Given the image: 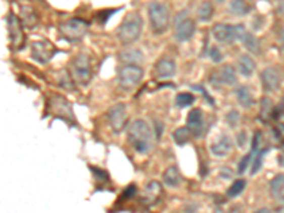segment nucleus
<instances>
[{"label":"nucleus","instance_id":"nucleus-1","mask_svg":"<svg viewBox=\"0 0 284 213\" xmlns=\"http://www.w3.org/2000/svg\"><path fill=\"white\" fill-rule=\"evenodd\" d=\"M128 141L138 153L150 152L154 144V138L148 124L142 120L132 122L128 128Z\"/></svg>","mask_w":284,"mask_h":213},{"label":"nucleus","instance_id":"nucleus-2","mask_svg":"<svg viewBox=\"0 0 284 213\" xmlns=\"http://www.w3.org/2000/svg\"><path fill=\"white\" fill-rule=\"evenodd\" d=\"M142 27H144V22H142L141 16L136 12L128 13L117 31L118 40L122 44H132L141 36Z\"/></svg>","mask_w":284,"mask_h":213},{"label":"nucleus","instance_id":"nucleus-3","mask_svg":"<svg viewBox=\"0 0 284 213\" xmlns=\"http://www.w3.org/2000/svg\"><path fill=\"white\" fill-rule=\"evenodd\" d=\"M148 17H150L151 30L155 34H162L169 27L171 13L169 8L161 2H152L148 6Z\"/></svg>","mask_w":284,"mask_h":213},{"label":"nucleus","instance_id":"nucleus-4","mask_svg":"<svg viewBox=\"0 0 284 213\" xmlns=\"http://www.w3.org/2000/svg\"><path fill=\"white\" fill-rule=\"evenodd\" d=\"M73 81L80 85H87L91 81L92 77V69H91L90 57L87 54H77L70 63V73H68Z\"/></svg>","mask_w":284,"mask_h":213},{"label":"nucleus","instance_id":"nucleus-5","mask_svg":"<svg viewBox=\"0 0 284 213\" xmlns=\"http://www.w3.org/2000/svg\"><path fill=\"white\" fill-rule=\"evenodd\" d=\"M88 27H90V24L85 20L73 17V19H68L67 22L60 24V33L63 38L70 43H80L84 36L87 34Z\"/></svg>","mask_w":284,"mask_h":213},{"label":"nucleus","instance_id":"nucleus-6","mask_svg":"<svg viewBox=\"0 0 284 213\" xmlns=\"http://www.w3.org/2000/svg\"><path fill=\"white\" fill-rule=\"evenodd\" d=\"M245 26L243 24H224L219 23L213 26L212 29V36L216 40L217 43L222 44H230L234 43L236 40H240L242 36L245 34Z\"/></svg>","mask_w":284,"mask_h":213},{"label":"nucleus","instance_id":"nucleus-7","mask_svg":"<svg viewBox=\"0 0 284 213\" xmlns=\"http://www.w3.org/2000/svg\"><path fill=\"white\" fill-rule=\"evenodd\" d=\"M187 15V10H182L175 19V37L180 43L191 40L195 33V22Z\"/></svg>","mask_w":284,"mask_h":213},{"label":"nucleus","instance_id":"nucleus-8","mask_svg":"<svg viewBox=\"0 0 284 213\" xmlns=\"http://www.w3.org/2000/svg\"><path fill=\"white\" fill-rule=\"evenodd\" d=\"M57 53V48L49 40H37L31 43V57L40 64H47Z\"/></svg>","mask_w":284,"mask_h":213},{"label":"nucleus","instance_id":"nucleus-9","mask_svg":"<svg viewBox=\"0 0 284 213\" xmlns=\"http://www.w3.org/2000/svg\"><path fill=\"white\" fill-rule=\"evenodd\" d=\"M144 77V70L139 66H132L128 64L124 66L118 73V80H120L121 87L124 88H134L136 87Z\"/></svg>","mask_w":284,"mask_h":213},{"label":"nucleus","instance_id":"nucleus-10","mask_svg":"<svg viewBox=\"0 0 284 213\" xmlns=\"http://www.w3.org/2000/svg\"><path fill=\"white\" fill-rule=\"evenodd\" d=\"M107 117H108V122L111 125L112 131L115 134H118V132H121L125 128L128 122L127 105L125 104H115V105L110 108Z\"/></svg>","mask_w":284,"mask_h":213},{"label":"nucleus","instance_id":"nucleus-11","mask_svg":"<svg viewBox=\"0 0 284 213\" xmlns=\"http://www.w3.org/2000/svg\"><path fill=\"white\" fill-rule=\"evenodd\" d=\"M8 31L12 48L19 50L24 43V34H23V27L19 17L13 13H9L8 16Z\"/></svg>","mask_w":284,"mask_h":213},{"label":"nucleus","instance_id":"nucleus-12","mask_svg":"<svg viewBox=\"0 0 284 213\" xmlns=\"http://www.w3.org/2000/svg\"><path fill=\"white\" fill-rule=\"evenodd\" d=\"M50 108L52 113L57 117H60L61 120H67V121H74V114L71 110V104L68 102L64 97H61L59 94H53L50 97Z\"/></svg>","mask_w":284,"mask_h":213},{"label":"nucleus","instance_id":"nucleus-13","mask_svg":"<svg viewBox=\"0 0 284 213\" xmlns=\"http://www.w3.org/2000/svg\"><path fill=\"white\" fill-rule=\"evenodd\" d=\"M260 80H262L263 90L266 92H273L280 87L283 76H281L280 70L276 67H266L260 74Z\"/></svg>","mask_w":284,"mask_h":213},{"label":"nucleus","instance_id":"nucleus-14","mask_svg":"<svg viewBox=\"0 0 284 213\" xmlns=\"http://www.w3.org/2000/svg\"><path fill=\"white\" fill-rule=\"evenodd\" d=\"M186 127L191 130L192 135H195V137H201L202 135L203 130H205V120H203L202 110L195 108L187 114Z\"/></svg>","mask_w":284,"mask_h":213},{"label":"nucleus","instance_id":"nucleus-15","mask_svg":"<svg viewBox=\"0 0 284 213\" xmlns=\"http://www.w3.org/2000/svg\"><path fill=\"white\" fill-rule=\"evenodd\" d=\"M175 73H176V66H175L172 59H169V57L161 59L155 64V69H154V76L159 78V80L172 78L175 76Z\"/></svg>","mask_w":284,"mask_h":213},{"label":"nucleus","instance_id":"nucleus-16","mask_svg":"<svg viewBox=\"0 0 284 213\" xmlns=\"http://www.w3.org/2000/svg\"><path fill=\"white\" fill-rule=\"evenodd\" d=\"M238 69H239V73L243 77H246V78L252 77L254 70H256L254 60L249 54H242L239 57V61H238Z\"/></svg>","mask_w":284,"mask_h":213},{"label":"nucleus","instance_id":"nucleus-17","mask_svg":"<svg viewBox=\"0 0 284 213\" xmlns=\"http://www.w3.org/2000/svg\"><path fill=\"white\" fill-rule=\"evenodd\" d=\"M161 196H162V186L159 185V182L154 181V182H150L147 185V189H145V202L148 205L157 203Z\"/></svg>","mask_w":284,"mask_h":213},{"label":"nucleus","instance_id":"nucleus-18","mask_svg":"<svg viewBox=\"0 0 284 213\" xmlns=\"http://www.w3.org/2000/svg\"><path fill=\"white\" fill-rule=\"evenodd\" d=\"M232 148H233L232 139L229 137H226V135H223V137L217 141L216 144L212 146V153L216 155V156H226V155L230 153Z\"/></svg>","mask_w":284,"mask_h":213},{"label":"nucleus","instance_id":"nucleus-19","mask_svg":"<svg viewBox=\"0 0 284 213\" xmlns=\"http://www.w3.org/2000/svg\"><path fill=\"white\" fill-rule=\"evenodd\" d=\"M180 181H182V175H180V171L176 167H169L164 172V182L166 186L176 188V186H179Z\"/></svg>","mask_w":284,"mask_h":213},{"label":"nucleus","instance_id":"nucleus-20","mask_svg":"<svg viewBox=\"0 0 284 213\" xmlns=\"http://www.w3.org/2000/svg\"><path fill=\"white\" fill-rule=\"evenodd\" d=\"M219 76L222 80V84L224 85H234L238 83V76H236V70L233 69L232 66L226 64L222 69L219 70Z\"/></svg>","mask_w":284,"mask_h":213},{"label":"nucleus","instance_id":"nucleus-21","mask_svg":"<svg viewBox=\"0 0 284 213\" xmlns=\"http://www.w3.org/2000/svg\"><path fill=\"white\" fill-rule=\"evenodd\" d=\"M250 5H247L246 0H230L229 3V12L236 16H245L250 13Z\"/></svg>","mask_w":284,"mask_h":213},{"label":"nucleus","instance_id":"nucleus-22","mask_svg":"<svg viewBox=\"0 0 284 213\" xmlns=\"http://www.w3.org/2000/svg\"><path fill=\"white\" fill-rule=\"evenodd\" d=\"M120 59L122 63H125V66L132 64V66H138L141 61H144V54L138 50H127L124 53H121Z\"/></svg>","mask_w":284,"mask_h":213},{"label":"nucleus","instance_id":"nucleus-23","mask_svg":"<svg viewBox=\"0 0 284 213\" xmlns=\"http://www.w3.org/2000/svg\"><path fill=\"white\" fill-rule=\"evenodd\" d=\"M240 41L243 43V46L246 47L249 51H252V53H256V54H260V43H259V40L254 37L253 34H250V33L245 31V34L242 36Z\"/></svg>","mask_w":284,"mask_h":213},{"label":"nucleus","instance_id":"nucleus-24","mask_svg":"<svg viewBox=\"0 0 284 213\" xmlns=\"http://www.w3.org/2000/svg\"><path fill=\"white\" fill-rule=\"evenodd\" d=\"M236 97H238V101H239V104L242 107L250 108V107L253 105V97H252V92H250V90H249L247 87H245V85H242V87L238 88Z\"/></svg>","mask_w":284,"mask_h":213},{"label":"nucleus","instance_id":"nucleus-25","mask_svg":"<svg viewBox=\"0 0 284 213\" xmlns=\"http://www.w3.org/2000/svg\"><path fill=\"white\" fill-rule=\"evenodd\" d=\"M213 13H215L213 5L210 3L209 0H205L198 9V19L201 22H209L210 19L213 17Z\"/></svg>","mask_w":284,"mask_h":213},{"label":"nucleus","instance_id":"nucleus-26","mask_svg":"<svg viewBox=\"0 0 284 213\" xmlns=\"http://www.w3.org/2000/svg\"><path fill=\"white\" fill-rule=\"evenodd\" d=\"M270 192L274 198H280L281 193L284 192V175L278 174L273 178V181L270 182Z\"/></svg>","mask_w":284,"mask_h":213},{"label":"nucleus","instance_id":"nucleus-27","mask_svg":"<svg viewBox=\"0 0 284 213\" xmlns=\"http://www.w3.org/2000/svg\"><path fill=\"white\" fill-rule=\"evenodd\" d=\"M191 135H192V132H191V130H189L187 127L178 128V130L175 131V132L172 134L173 141H175V144L176 145L187 144V142H189V139H191Z\"/></svg>","mask_w":284,"mask_h":213},{"label":"nucleus","instance_id":"nucleus-28","mask_svg":"<svg viewBox=\"0 0 284 213\" xmlns=\"http://www.w3.org/2000/svg\"><path fill=\"white\" fill-rule=\"evenodd\" d=\"M274 111V107H273V101L267 97H264L262 99V108H260V120L262 121H267L269 118H271Z\"/></svg>","mask_w":284,"mask_h":213},{"label":"nucleus","instance_id":"nucleus-29","mask_svg":"<svg viewBox=\"0 0 284 213\" xmlns=\"http://www.w3.org/2000/svg\"><path fill=\"white\" fill-rule=\"evenodd\" d=\"M22 17L23 20H24V23L27 24L29 27H33V26H36V23H37V15H36V12L30 6H23Z\"/></svg>","mask_w":284,"mask_h":213},{"label":"nucleus","instance_id":"nucleus-30","mask_svg":"<svg viewBox=\"0 0 284 213\" xmlns=\"http://www.w3.org/2000/svg\"><path fill=\"white\" fill-rule=\"evenodd\" d=\"M176 105L179 108H186V107H191L195 102V97L189 92H180L176 95V99H175Z\"/></svg>","mask_w":284,"mask_h":213},{"label":"nucleus","instance_id":"nucleus-31","mask_svg":"<svg viewBox=\"0 0 284 213\" xmlns=\"http://www.w3.org/2000/svg\"><path fill=\"white\" fill-rule=\"evenodd\" d=\"M245 188H246V181L245 179H238V181L233 182L232 186L227 190V196L229 198H236L238 195H240L245 190Z\"/></svg>","mask_w":284,"mask_h":213},{"label":"nucleus","instance_id":"nucleus-32","mask_svg":"<svg viewBox=\"0 0 284 213\" xmlns=\"http://www.w3.org/2000/svg\"><path fill=\"white\" fill-rule=\"evenodd\" d=\"M267 153V149H263L260 152H257L254 155V159H253V167H252V175H254L256 172H259L260 171V168H262V162H263V156Z\"/></svg>","mask_w":284,"mask_h":213},{"label":"nucleus","instance_id":"nucleus-33","mask_svg":"<svg viewBox=\"0 0 284 213\" xmlns=\"http://www.w3.org/2000/svg\"><path fill=\"white\" fill-rule=\"evenodd\" d=\"M226 121H227V124H229L230 127L234 128V127H238V124L240 122V114L238 111L232 110V111H229L227 115H226Z\"/></svg>","mask_w":284,"mask_h":213},{"label":"nucleus","instance_id":"nucleus-34","mask_svg":"<svg viewBox=\"0 0 284 213\" xmlns=\"http://www.w3.org/2000/svg\"><path fill=\"white\" fill-rule=\"evenodd\" d=\"M209 57L213 63H220L222 59H223V54L220 53V50H219L217 47H210Z\"/></svg>","mask_w":284,"mask_h":213},{"label":"nucleus","instance_id":"nucleus-35","mask_svg":"<svg viewBox=\"0 0 284 213\" xmlns=\"http://www.w3.org/2000/svg\"><path fill=\"white\" fill-rule=\"evenodd\" d=\"M135 192H136V188H135V185H129L127 189H125V192H124L122 198H124V199L131 198V196H134Z\"/></svg>","mask_w":284,"mask_h":213},{"label":"nucleus","instance_id":"nucleus-36","mask_svg":"<svg viewBox=\"0 0 284 213\" xmlns=\"http://www.w3.org/2000/svg\"><path fill=\"white\" fill-rule=\"evenodd\" d=\"M277 12H278V15L284 16V0H280V2H278V6H277Z\"/></svg>","mask_w":284,"mask_h":213},{"label":"nucleus","instance_id":"nucleus-37","mask_svg":"<svg viewBox=\"0 0 284 213\" xmlns=\"http://www.w3.org/2000/svg\"><path fill=\"white\" fill-rule=\"evenodd\" d=\"M245 144H246V134H245V132H240L239 145L240 146H245Z\"/></svg>","mask_w":284,"mask_h":213},{"label":"nucleus","instance_id":"nucleus-38","mask_svg":"<svg viewBox=\"0 0 284 213\" xmlns=\"http://www.w3.org/2000/svg\"><path fill=\"white\" fill-rule=\"evenodd\" d=\"M277 161H278V164H280V167L284 168V151L280 155H278V158H277Z\"/></svg>","mask_w":284,"mask_h":213},{"label":"nucleus","instance_id":"nucleus-39","mask_svg":"<svg viewBox=\"0 0 284 213\" xmlns=\"http://www.w3.org/2000/svg\"><path fill=\"white\" fill-rule=\"evenodd\" d=\"M254 213H271L269 210V209H267V207H262V209H259V210H256V212Z\"/></svg>","mask_w":284,"mask_h":213},{"label":"nucleus","instance_id":"nucleus-40","mask_svg":"<svg viewBox=\"0 0 284 213\" xmlns=\"http://www.w3.org/2000/svg\"><path fill=\"white\" fill-rule=\"evenodd\" d=\"M280 41H281V44H283V47H284V31H283V34H281V38H280Z\"/></svg>","mask_w":284,"mask_h":213}]
</instances>
